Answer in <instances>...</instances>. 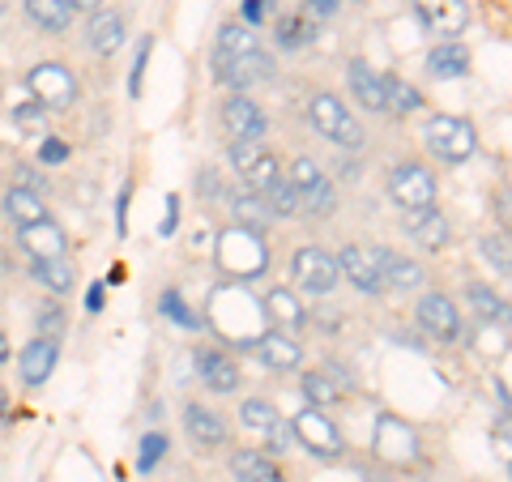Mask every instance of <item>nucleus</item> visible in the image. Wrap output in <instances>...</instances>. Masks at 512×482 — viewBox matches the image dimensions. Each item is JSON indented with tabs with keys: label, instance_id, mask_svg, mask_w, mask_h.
<instances>
[{
	"label": "nucleus",
	"instance_id": "nucleus-1",
	"mask_svg": "<svg viewBox=\"0 0 512 482\" xmlns=\"http://www.w3.org/2000/svg\"><path fill=\"white\" fill-rule=\"evenodd\" d=\"M423 141L427 150L444 158V163H466V158L478 150V133L470 120H457V116H431L423 128Z\"/></svg>",
	"mask_w": 512,
	"mask_h": 482
},
{
	"label": "nucleus",
	"instance_id": "nucleus-2",
	"mask_svg": "<svg viewBox=\"0 0 512 482\" xmlns=\"http://www.w3.org/2000/svg\"><path fill=\"white\" fill-rule=\"evenodd\" d=\"M308 116L316 124V133L325 141H338L342 150H359L363 146V128L355 120V111H350L342 99H333V94H316Z\"/></svg>",
	"mask_w": 512,
	"mask_h": 482
},
{
	"label": "nucleus",
	"instance_id": "nucleus-3",
	"mask_svg": "<svg viewBox=\"0 0 512 482\" xmlns=\"http://www.w3.org/2000/svg\"><path fill=\"white\" fill-rule=\"evenodd\" d=\"M291 188L299 197V210H308L316 218H329L333 210H338V192H333L329 175L320 171L312 158H295L291 163Z\"/></svg>",
	"mask_w": 512,
	"mask_h": 482
},
{
	"label": "nucleus",
	"instance_id": "nucleus-4",
	"mask_svg": "<svg viewBox=\"0 0 512 482\" xmlns=\"http://www.w3.org/2000/svg\"><path fill=\"white\" fill-rule=\"evenodd\" d=\"M265 244L256 239L252 231H231V235H222V244H218V265L231 273V278H256V273L265 269Z\"/></svg>",
	"mask_w": 512,
	"mask_h": 482
},
{
	"label": "nucleus",
	"instance_id": "nucleus-5",
	"mask_svg": "<svg viewBox=\"0 0 512 482\" xmlns=\"http://www.w3.org/2000/svg\"><path fill=\"white\" fill-rule=\"evenodd\" d=\"M26 86L39 99L43 111H64V107H73V99H77V82H73V73L64 69V64H35L30 77H26Z\"/></svg>",
	"mask_w": 512,
	"mask_h": 482
},
{
	"label": "nucleus",
	"instance_id": "nucleus-6",
	"mask_svg": "<svg viewBox=\"0 0 512 482\" xmlns=\"http://www.w3.org/2000/svg\"><path fill=\"white\" fill-rule=\"evenodd\" d=\"M291 431L299 436V444L308 448V453L325 457V461H338V457H342V431L333 427L320 410H303V414H295V419H291Z\"/></svg>",
	"mask_w": 512,
	"mask_h": 482
},
{
	"label": "nucleus",
	"instance_id": "nucleus-7",
	"mask_svg": "<svg viewBox=\"0 0 512 482\" xmlns=\"http://www.w3.org/2000/svg\"><path fill=\"white\" fill-rule=\"evenodd\" d=\"M389 197L402 205V210H423V205L436 201V175L419 163H406L389 175Z\"/></svg>",
	"mask_w": 512,
	"mask_h": 482
},
{
	"label": "nucleus",
	"instance_id": "nucleus-8",
	"mask_svg": "<svg viewBox=\"0 0 512 482\" xmlns=\"http://www.w3.org/2000/svg\"><path fill=\"white\" fill-rule=\"evenodd\" d=\"M295 278H299L303 291H312V295H329L333 286L342 282L338 256H329L325 248H299V252H295Z\"/></svg>",
	"mask_w": 512,
	"mask_h": 482
},
{
	"label": "nucleus",
	"instance_id": "nucleus-9",
	"mask_svg": "<svg viewBox=\"0 0 512 482\" xmlns=\"http://www.w3.org/2000/svg\"><path fill=\"white\" fill-rule=\"evenodd\" d=\"M239 419H244L248 431H256V436H261L269 448H274V453H286V448H291V423H286L282 414L269 406V401H256V397L244 401Z\"/></svg>",
	"mask_w": 512,
	"mask_h": 482
},
{
	"label": "nucleus",
	"instance_id": "nucleus-10",
	"mask_svg": "<svg viewBox=\"0 0 512 482\" xmlns=\"http://www.w3.org/2000/svg\"><path fill=\"white\" fill-rule=\"evenodd\" d=\"M278 64L269 60L265 52H248V56H235V60H218V82L231 86V90H248V86H261V82H274Z\"/></svg>",
	"mask_w": 512,
	"mask_h": 482
},
{
	"label": "nucleus",
	"instance_id": "nucleus-11",
	"mask_svg": "<svg viewBox=\"0 0 512 482\" xmlns=\"http://www.w3.org/2000/svg\"><path fill=\"white\" fill-rule=\"evenodd\" d=\"M419 325H423L431 337H440V342H457V333H461V312H457V303L448 299V295H423V299H419Z\"/></svg>",
	"mask_w": 512,
	"mask_h": 482
},
{
	"label": "nucleus",
	"instance_id": "nucleus-12",
	"mask_svg": "<svg viewBox=\"0 0 512 482\" xmlns=\"http://www.w3.org/2000/svg\"><path fill=\"white\" fill-rule=\"evenodd\" d=\"M222 124H227V133L235 141H261L265 137V111L252 99H244V94H231V99L222 103Z\"/></svg>",
	"mask_w": 512,
	"mask_h": 482
},
{
	"label": "nucleus",
	"instance_id": "nucleus-13",
	"mask_svg": "<svg viewBox=\"0 0 512 482\" xmlns=\"http://www.w3.org/2000/svg\"><path fill=\"white\" fill-rule=\"evenodd\" d=\"M338 269H342V278L355 286V291H363V295L384 291V286H380V273H376V256H372V248L346 244L342 256H338Z\"/></svg>",
	"mask_w": 512,
	"mask_h": 482
},
{
	"label": "nucleus",
	"instance_id": "nucleus-14",
	"mask_svg": "<svg viewBox=\"0 0 512 482\" xmlns=\"http://www.w3.org/2000/svg\"><path fill=\"white\" fill-rule=\"evenodd\" d=\"M414 9H419V18L436 30V35H461L470 22L466 0H414Z\"/></svg>",
	"mask_w": 512,
	"mask_h": 482
},
{
	"label": "nucleus",
	"instance_id": "nucleus-15",
	"mask_svg": "<svg viewBox=\"0 0 512 482\" xmlns=\"http://www.w3.org/2000/svg\"><path fill=\"white\" fill-rule=\"evenodd\" d=\"M376 448H380V457L384 461H397V465H406L419 457V440H414V431L406 423H397L384 414L380 427H376Z\"/></svg>",
	"mask_w": 512,
	"mask_h": 482
},
{
	"label": "nucleus",
	"instance_id": "nucleus-16",
	"mask_svg": "<svg viewBox=\"0 0 512 482\" xmlns=\"http://www.w3.org/2000/svg\"><path fill=\"white\" fill-rule=\"evenodd\" d=\"M252 350L261 355V363H265V367H274V372H291V367H299V363H303L299 342H295L291 333H278V329H269V333L256 337Z\"/></svg>",
	"mask_w": 512,
	"mask_h": 482
},
{
	"label": "nucleus",
	"instance_id": "nucleus-17",
	"mask_svg": "<svg viewBox=\"0 0 512 482\" xmlns=\"http://www.w3.org/2000/svg\"><path fill=\"white\" fill-rule=\"evenodd\" d=\"M376 256V273H380V286H393V291H414L423 282V269L410 261L402 252H389V248H372Z\"/></svg>",
	"mask_w": 512,
	"mask_h": 482
},
{
	"label": "nucleus",
	"instance_id": "nucleus-18",
	"mask_svg": "<svg viewBox=\"0 0 512 482\" xmlns=\"http://www.w3.org/2000/svg\"><path fill=\"white\" fill-rule=\"evenodd\" d=\"M346 82H350V94H355L359 107H367V111H389V99H384V77L372 69V64L350 60Z\"/></svg>",
	"mask_w": 512,
	"mask_h": 482
},
{
	"label": "nucleus",
	"instance_id": "nucleus-19",
	"mask_svg": "<svg viewBox=\"0 0 512 482\" xmlns=\"http://www.w3.org/2000/svg\"><path fill=\"white\" fill-rule=\"evenodd\" d=\"M56 359H60L56 337H35V342H30V346L22 350V359H18V367H22V380H26V384H43L47 376H52Z\"/></svg>",
	"mask_w": 512,
	"mask_h": 482
},
{
	"label": "nucleus",
	"instance_id": "nucleus-20",
	"mask_svg": "<svg viewBox=\"0 0 512 482\" xmlns=\"http://www.w3.org/2000/svg\"><path fill=\"white\" fill-rule=\"evenodd\" d=\"M5 214H9V222H13L18 231L47 222V210H43L39 192H35V188H26V184H18V188H9V192H5Z\"/></svg>",
	"mask_w": 512,
	"mask_h": 482
},
{
	"label": "nucleus",
	"instance_id": "nucleus-21",
	"mask_svg": "<svg viewBox=\"0 0 512 482\" xmlns=\"http://www.w3.org/2000/svg\"><path fill=\"white\" fill-rule=\"evenodd\" d=\"M406 231L419 239L423 248H444L448 244V222L436 205H423V210H406Z\"/></svg>",
	"mask_w": 512,
	"mask_h": 482
},
{
	"label": "nucleus",
	"instance_id": "nucleus-22",
	"mask_svg": "<svg viewBox=\"0 0 512 482\" xmlns=\"http://www.w3.org/2000/svg\"><path fill=\"white\" fill-rule=\"evenodd\" d=\"M22 248L35 256V261H64V231L56 222H39V227H26L22 231Z\"/></svg>",
	"mask_w": 512,
	"mask_h": 482
},
{
	"label": "nucleus",
	"instance_id": "nucleus-23",
	"mask_svg": "<svg viewBox=\"0 0 512 482\" xmlns=\"http://www.w3.org/2000/svg\"><path fill=\"white\" fill-rule=\"evenodd\" d=\"M124 43V18L116 9H94L90 13V47L99 56H111Z\"/></svg>",
	"mask_w": 512,
	"mask_h": 482
},
{
	"label": "nucleus",
	"instance_id": "nucleus-24",
	"mask_svg": "<svg viewBox=\"0 0 512 482\" xmlns=\"http://www.w3.org/2000/svg\"><path fill=\"white\" fill-rule=\"evenodd\" d=\"M184 427H188V436L197 444H205V448H218L222 440H227V423H222V414H214L210 406H188Z\"/></svg>",
	"mask_w": 512,
	"mask_h": 482
},
{
	"label": "nucleus",
	"instance_id": "nucleus-25",
	"mask_svg": "<svg viewBox=\"0 0 512 482\" xmlns=\"http://www.w3.org/2000/svg\"><path fill=\"white\" fill-rule=\"evenodd\" d=\"M201 380L210 384L214 393H235L239 389V367L231 355H222V350H210V355H201Z\"/></svg>",
	"mask_w": 512,
	"mask_h": 482
},
{
	"label": "nucleus",
	"instance_id": "nucleus-26",
	"mask_svg": "<svg viewBox=\"0 0 512 482\" xmlns=\"http://www.w3.org/2000/svg\"><path fill=\"white\" fill-rule=\"evenodd\" d=\"M231 470L239 482H286L282 470L265 453H256V448H244V453L231 457Z\"/></svg>",
	"mask_w": 512,
	"mask_h": 482
},
{
	"label": "nucleus",
	"instance_id": "nucleus-27",
	"mask_svg": "<svg viewBox=\"0 0 512 482\" xmlns=\"http://www.w3.org/2000/svg\"><path fill=\"white\" fill-rule=\"evenodd\" d=\"M427 69L448 82V77H461L470 69V56H466V47L461 43H440V47H431L427 52Z\"/></svg>",
	"mask_w": 512,
	"mask_h": 482
},
{
	"label": "nucleus",
	"instance_id": "nucleus-28",
	"mask_svg": "<svg viewBox=\"0 0 512 482\" xmlns=\"http://www.w3.org/2000/svg\"><path fill=\"white\" fill-rule=\"evenodd\" d=\"M248 52H261V43H256V30L244 26V22L222 26V35H218V60H235V56H248Z\"/></svg>",
	"mask_w": 512,
	"mask_h": 482
},
{
	"label": "nucleus",
	"instance_id": "nucleus-29",
	"mask_svg": "<svg viewBox=\"0 0 512 482\" xmlns=\"http://www.w3.org/2000/svg\"><path fill=\"white\" fill-rule=\"evenodd\" d=\"M235 218H239V227L252 231V235H261L269 222H274V214H269L265 197H256V192H244V197H235Z\"/></svg>",
	"mask_w": 512,
	"mask_h": 482
},
{
	"label": "nucleus",
	"instance_id": "nucleus-30",
	"mask_svg": "<svg viewBox=\"0 0 512 482\" xmlns=\"http://www.w3.org/2000/svg\"><path fill=\"white\" fill-rule=\"evenodd\" d=\"M26 13L43 30H69V22H73V9L64 5V0H26Z\"/></svg>",
	"mask_w": 512,
	"mask_h": 482
},
{
	"label": "nucleus",
	"instance_id": "nucleus-31",
	"mask_svg": "<svg viewBox=\"0 0 512 482\" xmlns=\"http://www.w3.org/2000/svg\"><path fill=\"white\" fill-rule=\"evenodd\" d=\"M244 180H248V188L256 192V197H265V192H269V188H274V184L282 180V167H278V158L265 150V154L256 158V163L244 171Z\"/></svg>",
	"mask_w": 512,
	"mask_h": 482
},
{
	"label": "nucleus",
	"instance_id": "nucleus-32",
	"mask_svg": "<svg viewBox=\"0 0 512 482\" xmlns=\"http://www.w3.org/2000/svg\"><path fill=\"white\" fill-rule=\"evenodd\" d=\"M265 316H274L278 325H286V329H295V325H303V308H299V299L291 295V291H274L265 299Z\"/></svg>",
	"mask_w": 512,
	"mask_h": 482
},
{
	"label": "nucleus",
	"instance_id": "nucleus-33",
	"mask_svg": "<svg viewBox=\"0 0 512 482\" xmlns=\"http://www.w3.org/2000/svg\"><path fill=\"white\" fill-rule=\"evenodd\" d=\"M303 393H308V401H312L316 410H320V406H333V401L342 397V389L333 384L329 372H308V376H303Z\"/></svg>",
	"mask_w": 512,
	"mask_h": 482
},
{
	"label": "nucleus",
	"instance_id": "nucleus-34",
	"mask_svg": "<svg viewBox=\"0 0 512 482\" xmlns=\"http://www.w3.org/2000/svg\"><path fill=\"white\" fill-rule=\"evenodd\" d=\"M384 99H389V107H397V111H419L423 107V94L410 82H402V77H384Z\"/></svg>",
	"mask_w": 512,
	"mask_h": 482
},
{
	"label": "nucleus",
	"instance_id": "nucleus-35",
	"mask_svg": "<svg viewBox=\"0 0 512 482\" xmlns=\"http://www.w3.org/2000/svg\"><path fill=\"white\" fill-rule=\"evenodd\" d=\"M35 278L47 286V291H56V295H64L73 286V269L64 265V261H35Z\"/></svg>",
	"mask_w": 512,
	"mask_h": 482
},
{
	"label": "nucleus",
	"instance_id": "nucleus-36",
	"mask_svg": "<svg viewBox=\"0 0 512 482\" xmlns=\"http://www.w3.org/2000/svg\"><path fill=\"white\" fill-rule=\"evenodd\" d=\"M466 299H470V308L483 316V320H500V316H504V299L495 295V291H487V286H478V282H474L470 291H466Z\"/></svg>",
	"mask_w": 512,
	"mask_h": 482
},
{
	"label": "nucleus",
	"instance_id": "nucleus-37",
	"mask_svg": "<svg viewBox=\"0 0 512 482\" xmlns=\"http://www.w3.org/2000/svg\"><path fill=\"white\" fill-rule=\"evenodd\" d=\"M265 205H269V214L274 218H286V214H299V197H295V188H291V180H278L274 188L265 192Z\"/></svg>",
	"mask_w": 512,
	"mask_h": 482
},
{
	"label": "nucleus",
	"instance_id": "nucleus-38",
	"mask_svg": "<svg viewBox=\"0 0 512 482\" xmlns=\"http://www.w3.org/2000/svg\"><path fill=\"white\" fill-rule=\"evenodd\" d=\"M316 35V22H308V18H282L278 22V43L282 47H303Z\"/></svg>",
	"mask_w": 512,
	"mask_h": 482
},
{
	"label": "nucleus",
	"instance_id": "nucleus-39",
	"mask_svg": "<svg viewBox=\"0 0 512 482\" xmlns=\"http://www.w3.org/2000/svg\"><path fill=\"white\" fill-rule=\"evenodd\" d=\"M483 256H487V265H495L500 273H512V235H487Z\"/></svg>",
	"mask_w": 512,
	"mask_h": 482
},
{
	"label": "nucleus",
	"instance_id": "nucleus-40",
	"mask_svg": "<svg viewBox=\"0 0 512 482\" xmlns=\"http://www.w3.org/2000/svg\"><path fill=\"white\" fill-rule=\"evenodd\" d=\"M261 154H265L261 141H235V146H231V163L239 167V175H244V171H248V167H252Z\"/></svg>",
	"mask_w": 512,
	"mask_h": 482
},
{
	"label": "nucleus",
	"instance_id": "nucleus-41",
	"mask_svg": "<svg viewBox=\"0 0 512 482\" xmlns=\"http://www.w3.org/2000/svg\"><path fill=\"white\" fill-rule=\"evenodd\" d=\"M163 453H167V436H146V440H141V461H137V465L150 474L154 465L163 461Z\"/></svg>",
	"mask_w": 512,
	"mask_h": 482
},
{
	"label": "nucleus",
	"instance_id": "nucleus-42",
	"mask_svg": "<svg viewBox=\"0 0 512 482\" xmlns=\"http://www.w3.org/2000/svg\"><path fill=\"white\" fill-rule=\"evenodd\" d=\"M163 312L175 320V325H188V329H197V316H192V308H184V299L175 295V291H167V295H163Z\"/></svg>",
	"mask_w": 512,
	"mask_h": 482
},
{
	"label": "nucleus",
	"instance_id": "nucleus-43",
	"mask_svg": "<svg viewBox=\"0 0 512 482\" xmlns=\"http://www.w3.org/2000/svg\"><path fill=\"white\" fill-rule=\"evenodd\" d=\"M491 444L495 453L512 461V414H504V419H495V431H491Z\"/></svg>",
	"mask_w": 512,
	"mask_h": 482
},
{
	"label": "nucleus",
	"instance_id": "nucleus-44",
	"mask_svg": "<svg viewBox=\"0 0 512 482\" xmlns=\"http://www.w3.org/2000/svg\"><path fill=\"white\" fill-rule=\"evenodd\" d=\"M333 13H338V0H308V5H303V18H308V22L333 18Z\"/></svg>",
	"mask_w": 512,
	"mask_h": 482
},
{
	"label": "nucleus",
	"instance_id": "nucleus-45",
	"mask_svg": "<svg viewBox=\"0 0 512 482\" xmlns=\"http://www.w3.org/2000/svg\"><path fill=\"white\" fill-rule=\"evenodd\" d=\"M39 329H43V337H47V333L56 337V333L64 329V316H60V308H43V312H39Z\"/></svg>",
	"mask_w": 512,
	"mask_h": 482
},
{
	"label": "nucleus",
	"instance_id": "nucleus-46",
	"mask_svg": "<svg viewBox=\"0 0 512 482\" xmlns=\"http://www.w3.org/2000/svg\"><path fill=\"white\" fill-rule=\"evenodd\" d=\"M265 18H269V0H244V22L261 26Z\"/></svg>",
	"mask_w": 512,
	"mask_h": 482
},
{
	"label": "nucleus",
	"instance_id": "nucleus-47",
	"mask_svg": "<svg viewBox=\"0 0 512 482\" xmlns=\"http://www.w3.org/2000/svg\"><path fill=\"white\" fill-rule=\"evenodd\" d=\"M39 158H43V163H64V158H69V146H64L60 137H52V141H47V146L39 150Z\"/></svg>",
	"mask_w": 512,
	"mask_h": 482
},
{
	"label": "nucleus",
	"instance_id": "nucleus-48",
	"mask_svg": "<svg viewBox=\"0 0 512 482\" xmlns=\"http://www.w3.org/2000/svg\"><path fill=\"white\" fill-rule=\"evenodd\" d=\"M18 120H22V128H39L43 124V107H22Z\"/></svg>",
	"mask_w": 512,
	"mask_h": 482
},
{
	"label": "nucleus",
	"instance_id": "nucleus-49",
	"mask_svg": "<svg viewBox=\"0 0 512 482\" xmlns=\"http://www.w3.org/2000/svg\"><path fill=\"white\" fill-rule=\"evenodd\" d=\"M86 303H90V312H103V286H90Z\"/></svg>",
	"mask_w": 512,
	"mask_h": 482
},
{
	"label": "nucleus",
	"instance_id": "nucleus-50",
	"mask_svg": "<svg viewBox=\"0 0 512 482\" xmlns=\"http://www.w3.org/2000/svg\"><path fill=\"white\" fill-rule=\"evenodd\" d=\"M69 9H103V0H64Z\"/></svg>",
	"mask_w": 512,
	"mask_h": 482
},
{
	"label": "nucleus",
	"instance_id": "nucleus-51",
	"mask_svg": "<svg viewBox=\"0 0 512 482\" xmlns=\"http://www.w3.org/2000/svg\"><path fill=\"white\" fill-rule=\"evenodd\" d=\"M9 355V350H5V333H0V359H5Z\"/></svg>",
	"mask_w": 512,
	"mask_h": 482
},
{
	"label": "nucleus",
	"instance_id": "nucleus-52",
	"mask_svg": "<svg viewBox=\"0 0 512 482\" xmlns=\"http://www.w3.org/2000/svg\"><path fill=\"white\" fill-rule=\"evenodd\" d=\"M346 5H359V0H346Z\"/></svg>",
	"mask_w": 512,
	"mask_h": 482
}]
</instances>
